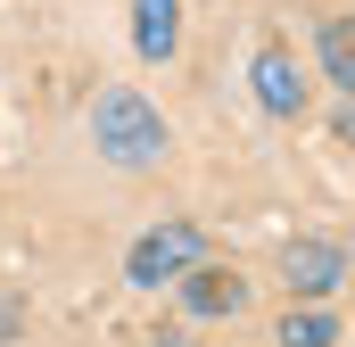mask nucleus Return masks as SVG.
<instances>
[{
    "label": "nucleus",
    "mask_w": 355,
    "mask_h": 347,
    "mask_svg": "<svg viewBox=\"0 0 355 347\" xmlns=\"http://www.w3.org/2000/svg\"><path fill=\"white\" fill-rule=\"evenodd\" d=\"M91 149H99L116 174H149L166 149H174V133H166V116H157L149 91L99 83V99H91Z\"/></svg>",
    "instance_id": "obj_1"
},
{
    "label": "nucleus",
    "mask_w": 355,
    "mask_h": 347,
    "mask_svg": "<svg viewBox=\"0 0 355 347\" xmlns=\"http://www.w3.org/2000/svg\"><path fill=\"white\" fill-rule=\"evenodd\" d=\"M190 264H207V232L198 223H157V232H141L124 248V281L132 289H174Z\"/></svg>",
    "instance_id": "obj_2"
},
{
    "label": "nucleus",
    "mask_w": 355,
    "mask_h": 347,
    "mask_svg": "<svg viewBox=\"0 0 355 347\" xmlns=\"http://www.w3.org/2000/svg\"><path fill=\"white\" fill-rule=\"evenodd\" d=\"M248 91H257V108H265L272 124H297V116L314 108V75H306V58H297L289 42H265V50L248 58Z\"/></svg>",
    "instance_id": "obj_3"
},
{
    "label": "nucleus",
    "mask_w": 355,
    "mask_h": 347,
    "mask_svg": "<svg viewBox=\"0 0 355 347\" xmlns=\"http://www.w3.org/2000/svg\"><path fill=\"white\" fill-rule=\"evenodd\" d=\"M281 289L297 298V306H331L339 298V281H347V248L339 240H314V232H297V240H281Z\"/></svg>",
    "instance_id": "obj_4"
},
{
    "label": "nucleus",
    "mask_w": 355,
    "mask_h": 347,
    "mask_svg": "<svg viewBox=\"0 0 355 347\" xmlns=\"http://www.w3.org/2000/svg\"><path fill=\"white\" fill-rule=\"evenodd\" d=\"M174 298H182L190 323H232V314L248 306V281H240L232 264H190V273L174 281Z\"/></svg>",
    "instance_id": "obj_5"
},
{
    "label": "nucleus",
    "mask_w": 355,
    "mask_h": 347,
    "mask_svg": "<svg viewBox=\"0 0 355 347\" xmlns=\"http://www.w3.org/2000/svg\"><path fill=\"white\" fill-rule=\"evenodd\" d=\"M132 50L149 67H166L182 50V0H132Z\"/></svg>",
    "instance_id": "obj_6"
},
{
    "label": "nucleus",
    "mask_w": 355,
    "mask_h": 347,
    "mask_svg": "<svg viewBox=\"0 0 355 347\" xmlns=\"http://www.w3.org/2000/svg\"><path fill=\"white\" fill-rule=\"evenodd\" d=\"M314 67H322V83L355 99V17H322L314 25Z\"/></svg>",
    "instance_id": "obj_7"
},
{
    "label": "nucleus",
    "mask_w": 355,
    "mask_h": 347,
    "mask_svg": "<svg viewBox=\"0 0 355 347\" xmlns=\"http://www.w3.org/2000/svg\"><path fill=\"white\" fill-rule=\"evenodd\" d=\"M272 347H339V314L331 306H281Z\"/></svg>",
    "instance_id": "obj_8"
},
{
    "label": "nucleus",
    "mask_w": 355,
    "mask_h": 347,
    "mask_svg": "<svg viewBox=\"0 0 355 347\" xmlns=\"http://www.w3.org/2000/svg\"><path fill=\"white\" fill-rule=\"evenodd\" d=\"M331 133H339V141L355 149V99H339V116H331Z\"/></svg>",
    "instance_id": "obj_9"
},
{
    "label": "nucleus",
    "mask_w": 355,
    "mask_h": 347,
    "mask_svg": "<svg viewBox=\"0 0 355 347\" xmlns=\"http://www.w3.org/2000/svg\"><path fill=\"white\" fill-rule=\"evenodd\" d=\"M0 339H17V306L8 298H0Z\"/></svg>",
    "instance_id": "obj_10"
},
{
    "label": "nucleus",
    "mask_w": 355,
    "mask_h": 347,
    "mask_svg": "<svg viewBox=\"0 0 355 347\" xmlns=\"http://www.w3.org/2000/svg\"><path fill=\"white\" fill-rule=\"evenodd\" d=\"M149 347H198V339H182V331H157V339H149Z\"/></svg>",
    "instance_id": "obj_11"
}]
</instances>
